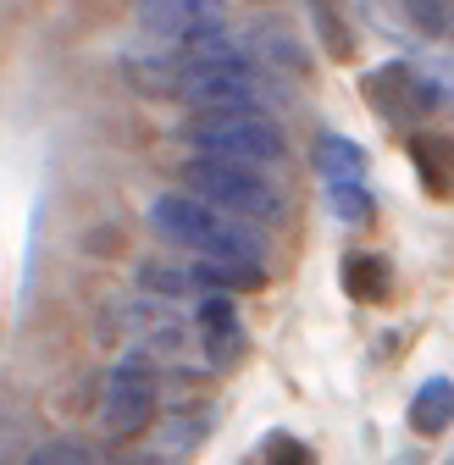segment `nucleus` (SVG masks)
<instances>
[{"instance_id":"f257e3e1","label":"nucleus","mask_w":454,"mask_h":465,"mask_svg":"<svg viewBox=\"0 0 454 465\" xmlns=\"http://www.w3.org/2000/svg\"><path fill=\"white\" fill-rule=\"evenodd\" d=\"M183 105L194 111H239V105H266L261 100V73H255V55L227 34L211 28L200 39L183 45L178 55V89Z\"/></svg>"},{"instance_id":"f03ea898","label":"nucleus","mask_w":454,"mask_h":465,"mask_svg":"<svg viewBox=\"0 0 454 465\" xmlns=\"http://www.w3.org/2000/svg\"><path fill=\"white\" fill-rule=\"evenodd\" d=\"M150 227L161 232L166 244L194 250V261H239V266H266V232L227 222L211 205L189 200L183 189H166L150 200Z\"/></svg>"},{"instance_id":"7ed1b4c3","label":"nucleus","mask_w":454,"mask_h":465,"mask_svg":"<svg viewBox=\"0 0 454 465\" xmlns=\"http://www.w3.org/2000/svg\"><path fill=\"white\" fill-rule=\"evenodd\" d=\"M183 144L200 161H233V166H277L289 155V134L266 105H239V111H194L189 123L178 128Z\"/></svg>"},{"instance_id":"20e7f679","label":"nucleus","mask_w":454,"mask_h":465,"mask_svg":"<svg viewBox=\"0 0 454 465\" xmlns=\"http://www.w3.org/2000/svg\"><path fill=\"white\" fill-rule=\"evenodd\" d=\"M183 194L211 205L227 222H244V227H271V222H282V211H289L282 205V189L266 178V172L233 166V161H200V155L183 166Z\"/></svg>"},{"instance_id":"39448f33","label":"nucleus","mask_w":454,"mask_h":465,"mask_svg":"<svg viewBox=\"0 0 454 465\" xmlns=\"http://www.w3.org/2000/svg\"><path fill=\"white\" fill-rule=\"evenodd\" d=\"M155 393H161L155 361H144L139 349L123 355L105 371V388H100V427H111L117 438H133L150 421V411H155Z\"/></svg>"},{"instance_id":"423d86ee","label":"nucleus","mask_w":454,"mask_h":465,"mask_svg":"<svg viewBox=\"0 0 454 465\" xmlns=\"http://www.w3.org/2000/svg\"><path fill=\"white\" fill-rule=\"evenodd\" d=\"M360 94H366V105L382 116V123H393V128H410V123H421L432 105H443V84H432L410 62H382V67H371L360 78Z\"/></svg>"},{"instance_id":"0eeeda50","label":"nucleus","mask_w":454,"mask_h":465,"mask_svg":"<svg viewBox=\"0 0 454 465\" xmlns=\"http://www.w3.org/2000/svg\"><path fill=\"white\" fill-rule=\"evenodd\" d=\"M194 332H200V355H205L211 371L239 366L244 343H250V332L239 322V300H216V294L194 300Z\"/></svg>"},{"instance_id":"6e6552de","label":"nucleus","mask_w":454,"mask_h":465,"mask_svg":"<svg viewBox=\"0 0 454 465\" xmlns=\"http://www.w3.org/2000/svg\"><path fill=\"white\" fill-rule=\"evenodd\" d=\"M133 17H139V28H144L150 39H161V45H189V39L222 28V12L205 6V0H150V6H139Z\"/></svg>"},{"instance_id":"1a4fd4ad","label":"nucleus","mask_w":454,"mask_h":465,"mask_svg":"<svg viewBox=\"0 0 454 465\" xmlns=\"http://www.w3.org/2000/svg\"><path fill=\"white\" fill-rule=\"evenodd\" d=\"M216 421V411H178V416H166L150 438H144V449L133 454L139 465H173V460H183L189 449H200L205 443V427Z\"/></svg>"},{"instance_id":"9d476101","label":"nucleus","mask_w":454,"mask_h":465,"mask_svg":"<svg viewBox=\"0 0 454 465\" xmlns=\"http://www.w3.org/2000/svg\"><path fill=\"white\" fill-rule=\"evenodd\" d=\"M338 282H344V294L355 305H382V300H393L400 272H393V261L382 250H350L344 266H338Z\"/></svg>"},{"instance_id":"9b49d317","label":"nucleus","mask_w":454,"mask_h":465,"mask_svg":"<svg viewBox=\"0 0 454 465\" xmlns=\"http://www.w3.org/2000/svg\"><path fill=\"white\" fill-rule=\"evenodd\" d=\"M194 294H216V300H233V294H261L266 288V266H239V261H194L183 266Z\"/></svg>"},{"instance_id":"f8f14e48","label":"nucleus","mask_w":454,"mask_h":465,"mask_svg":"<svg viewBox=\"0 0 454 465\" xmlns=\"http://www.w3.org/2000/svg\"><path fill=\"white\" fill-rule=\"evenodd\" d=\"M311 166L321 172V183H360L366 178V166H371V155L355 144V139H344V134H316V144H311Z\"/></svg>"},{"instance_id":"ddd939ff","label":"nucleus","mask_w":454,"mask_h":465,"mask_svg":"<svg viewBox=\"0 0 454 465\" xmlns=\"http://www.w3.org/2000/svg\"><path fill=\"white\" fill-rule=\"evenodd\" d=\"M449 416H454V388H449V377H427L410 393V432L416 438H443L449 432Z\"/></svg>"},{"instance_id":"4468645a","label":"nucleus","mask_w":454,"mask_h":465,"mask_svg":"<svg viewBox=\"0 0 454 465\" xmlns=\"http://www.w3.org/2000/svg\"><path fill=\"white\" fill-rule=\"evenodd\" d=\"M123 78L139 94H173L178 89V55H166V50H128L123 55Z\"/></svg>"},{"instance_id":"2eb2a0df","label":"nucleus","mask_w":454,"mask_h":465,"mask_svg":"<svg viewBox=\"0 0 454 465\" xmlns=\"http://www.w3.org/2000/svg\"><path fill=\"white\" fill-rule=\"evenodd\" d=\"M410 161H416V178L432 200L449 194V139L443 134H416L410 139Z\"/></svg>"},{"instance_id":"dca6fc26","label":"nucleus","mask_w":454,"mask_h":465,"mask_svg":"<svg viewBox=\"0 0 454 465\" xmlns=\"http://www.w3.org/2000/svg\"><path fill=\"white\" fill-rule=\"evenodd\" d=\"M139 294H150V305H166V300H189L194 288L178 266H161V261H144L139 266Z\"/></svg>"},{"instance_id":"f3484780","label":"nucleus","mask_w":454,"mask_h":465,"mask_svg":"<svg viewBox=\"0 0 454 465\" xmlns=\"http://www.w3.org/2000/svg\"><path fill=\"white\" fill-rule=\"evenodd\" d=\"M311 23H316V39L327 45L332 62H350V55H355V34H350L344 12H338V6H311Z\"/></svg>"},{"instance_id":"a211bd4d","label":"nucleus","mask_w":454,"mask_h":465,"mask_svg":"<svg viewBox=\"0 0 454 465\" xmlns=\"http://www.w3.org/2000/svg\"><path fill=\"white\" fill-rule=\"evenodd\" d=\"M327 211L338 216V222H371L377 216V200H371V189H360V183H327Z\"/></svg>"},{"instance_id":"6ab92c4d","label":"nucleus","mask_w":454,"mask_h":465,"mask_svg":"<svg viewBox=\"0 0 454 465\" xmlns=\"http://www.w3.org/2000/svg\"><path fill=\"white\" fill-rule=\"evenodd\" d=\"M23 465H94V449L78 438H44Z\"/></svg>"},{"instance_id":"aec40b11","label":"nucleus","mask_w":454,"mask_h":465,"mask_svg":"<svg viewBox=\"0 0 454 465\" xmlns=\"http://www.w3.org/2000/svg\"><path fill=\"white\" fill-rule=\"evenodd\" d=\"M255 465H316V454H311L300 438H289V432H271V438L255 449Z\"/></svg>"},{"instance_id":"412c9836","label":"nucleus","mask_w":454,"mask_h":465,"mask_svg":"<svg viewBox=\"0 0 454 465\" xmlns=\"http://www.w3.org/2000/svg\"><path fill=\"white\" fill-rule=\"evenodd\" d=\"M261 50L271 55L277 67H289V73H311V55H305L289 34H277V28H266V34H261Z\"/></svg>"},{"instance_id":"4be33fe9","label":"nucleus","mask_w":454,"mask_h":465,"mask_svg":"<svg viewBox=\"0 0 454 465\" xmlns=\"http://www.w3.org/2000/svg\"><path fill=\"white\" fill-rule=\"evenodd\" d=\"M405 17L416 28H427V39H443L449 34V6H405Z\"/></svg>"}]
</instances>
